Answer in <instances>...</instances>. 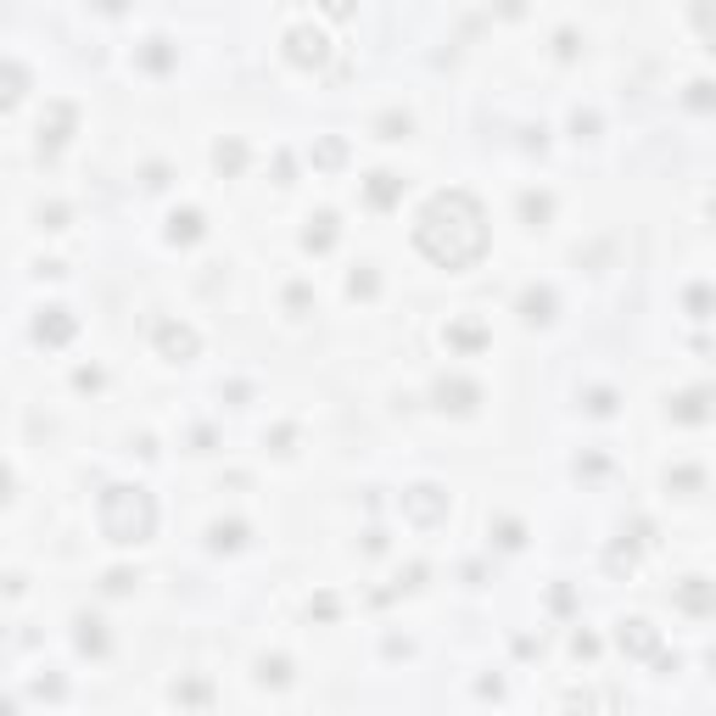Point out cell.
I'll return each instance as SVG.
<instances>
[{"instance_id":"cell-1","label":"cell","mask_w":716,"mask_h":716,"mask_svg":"<svg viewBox=\"0 0 716 716\" xmlns=\"http://www.w3.org/2000/svg\"><path fill=\"white\" fill-rule=\"evenodd\" d=\"M414 247L443 269L482 263L488 258V213H482V202H476L470 190H437V197L420 208Z\"/></svg>"},{"instance_id":"cell-2","label":"cell","mask_w":716,"mask_h":716,"mask_svg":"<svg viewBox=\"0 0 716 716\" xmlns=\"http://www.w3.org/2000/svg\"><path fill=\"white\" fill-rule=\"evenodd\" d=\"M102 532L113 543H146L157 532V504L146 488H107L102 493Z\"/></svg>"},{"instance_id":"cell-3","label":"cell","mask_w":716,"mask_h":716,"mask_svg":"<svg viewBox=\"0 0 716 716\" xmlns=\"http://www.w3.org/2000/svg\"><path fill=\"white\" fill-rule=\"evenodd\" d=\"M678 605H683L689 615H716V583L683 577V583H678Z\"/></svg>"},{"instance_id":"cell-4","label":"cell","mask_w":716,"mask_h":716,"mask_svg":"<svg viewBox=\"0 0 716 716\" xmlns=\"http://www.w3.org/2000/svg\"><path fill=\"white\" fill-rule=\"evenodd\" d=\"M292 62H303V68H308V62H325V39H319L314 28H297V34H292Z\"/></svg>"},{"instance_id":"cell-5","label":"cell","mask_w":716,"mask_h":716,"mask_svg":"<svg viewBox=\"0 0 716 716\" xmlns=\"http://www.w3.org/2000/svg\"><path fill=\"white\" fill-rule=\"evenodd\" d=\"M409 509H414V520H425V527H432V520L443 515V498H437V488H414Z\"/></svg>"},{"instance_id":"cell-6","label":"cell","mask_w":716,"mask_h":716,"mask_svg":"<svg viewBox=\"0 0 716 716\" xmlns=\"http://www.w3.org/2000/svg\"><path fill=\"white\" fill-rule=\"evenodd\" d=\"M622 649H633V655H649V649H655V633H649V622H627V627H622Z\"/></svg>"},{"instance_id":"cell-7","label":"cell","mask_w":716,"mask_h":716,"mask_svg":"<svg viewBox=\"0 0 716 716\" xmlns=\"http://www.w3.org/2000/svg\"><path fill=\"white\" fill-rule=\"evenodd\" d=\"M163 353H179V359H190V353H197V330H163Z\"/></svg>"},{"instance_id":"cell-8","label":"cell","mask_w":716,"mask_h":716,"mask_svg":"<svg viewBox=\"0 0 716 716\" xmlns=\"http://www.w3.org/2000/svg\"><path fill=\"white\" fill-rule=\"evenodd\" d=\"M437 398H443V409H470V398H476V387H465V380H454V387H448V380H443V387H437Z\"/></svg>"},{"instance_id":"cell-9","label":"cell","mask_w":716,"mask_h":716,"mask_svg":"<svg viewBox=\"0 0 716 716\" xmlns=\"http://www.w3.org/2000/svg\"><path fill=\"white\" fill-rule=\"evenodd\" d=\"M79 649H84V655H107V633H102V622H79Z\"/></svg>"},{"instance_id":"cell-10","label":"cell","mask_w":716,"mask_h":716,"mask_svg":"<svg viewBox=\"0 0 716 716\" xmlns=\"http://www.w3.org/2000/svg\"><path fill=\"white\" fill-rule=\"evenodd\" d=\"M174 242H197V235H202V213H174Z\"/></svg>"},{"instance_id":"cell-11","label":"cell","mask_w":716,"mask_h":716,"mask_svg":"<svg viewBox=\"0 0 716 716\" xmlns=\"http://www.w3.org/2000/svg\"><path fill=\"white\" fill-rule=\"evenodd\" d=\"M73 337V319H39V342H68Z\"/></svg>"},{"instance_id":"cell-12","label":"cell","mask_w":716,"mask_h":716,"mask_svg":"<svg viewBox=\"0 0 716 716\" xmlns=\"http://www.w3.org/2000/svg\"><path fill=\"white\" fill-rule=\"evenodd\" d=\"M314 224L319 230H308V247H330V242H337V219H330V213H319Z\"/></svg>"},{"instance_id":"cell-13","label":"cell","mask_w":716,"mask_h":716,"mask_svg":"<svg viewBox=\"0 0 716 716\" xmlns=\"http://www.w3.org/2000/svg\"><path fill=\"white\" fill-rule=\"evenodd\" d=\"M285 678H292V672H285V660H263V666H258V683H274V689H280Z\"/></svg>"},{"instance_id":"cell-14","label":"cell","mask_w":716,"mask_h":716,"mask_svg":"<svg viewBox=\"0 0 716 716\" xmlns=\"http://www.w3.org/2000/svg\"><path fill=\"white\" fill-rule=\"evenodd\" d=\"M213 543H219V549H235V543H242V527H219Z\"/></svg>"},{"instance_id":"cell-15","label":"cell","mask_w":716,"mask_h":716,"mask_svg":"<svg viewBox=\"0 0 716 716\" xmlns=\"http://www.w3.org/2000/svg\"><path fill=\"white\" fill-rule=\"evenodd\" d=\"M95 7H102V12H124V0H95Z\"/></svg>"}]
</instances>
